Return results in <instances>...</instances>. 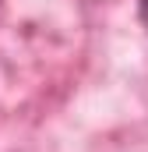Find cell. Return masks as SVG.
Returning <instances> with one entry per match:
<instances>
[{
  "label": "cell",
  "mask_w": 148,
  "mask_h": 152,
  "mask_svg": "<svg viewBox=\"0 0 148 152\" xmlns=\"http://www.w3.org/2000/svg\"><path fill=\"white\" fill-rule=\"evenodd\" d=\"M138 14H141V25H145V32H148V0H138Z\"/></svg>",
  "instance_id": "obj_1"
}]
</instances>
